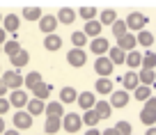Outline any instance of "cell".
Listing matches in <instances>:
<instances>
[{"label": "cell", "instance_id": "6da1fadb", "mask_svg": "<svg viewBox=\"0 0 156 135\" xmlns=\"http://www.w3.org/2000/svg\"><path fill=\"white\" fill-rule=\"evenodd\" d=\"M0 78H2V82H5V87L9 89V92H14V89H21V87H23V73L16 71V69L2 71V73H0Z\"/></svg>", "mask_w": 156, "mask_h": 135}, {"label": "cell", "instance_id": "7a4b0ae2", "mask_svg": "<svg viewBox=\"0 0 156 135\" xmlns=\"http://www.w3.org/2000/svg\"><path fill=\"white\" fill-rule=\"evenodd\" d=\"M126 28L129 30H133V32H140V30H145L147 28V23H149V19H147L142 12H131V14L126 16Z\"/></svg>", "mask_w": 156, "mask_h": 135}, {"label": "cell", "instance_id": "3957f363", "mask_svg": "<svg viewBox=\"0 0 156 135\" xmlns=\"http://www.w3.org/2000/svg\"><path fill=\"white\" fill-rule=\"evenodd\" d=\"M80 128H83L80 115H76V112H64V117H62V130H67V133H78Z\"/></svg>", "mask_w": 156, "mask_h": 135}, {"label": "cell", "instance_id": "277c9868", "mask_svg": "<svg viewBox=\"0 0 156 135\" xmlns=\"http://www.w3.org/2000/svg\"><path fill=\"white\" fill-rule=\"evenodd\" d=\"M67 62H69V67L80 69V67H85V64H87V53H85L83 48H71V50L67 53Z\"/></svg>", "mask_w": 156, "mask_h": 135}, {"label": "cell", "instance_id": "5b68a950", "mask_svg": "<svg viewBox=\"0 0 156 135\" xmlns=\"http://www.w3.org/2000/svg\"><path fill=\"white\" fill-rule=\"evenodd\" d=\"M7 101H9V106L14 108V110H23L25 103L30 101V96H28V92H25V89H14V92H9Z\"/></svg>", "mask_w": 156, "mask_h": 135}, {"label": "cell", "instance_id": "8992f818", "mask_svg": "<svg viewBox=\"0 0 156 135\" xmlns=\"http://www.w3.org/2000/svg\"><path fill=\"white\" fill-rule=\"evenodd\" d=\"M19 28H21V19L16 14H7L2 16V30L7 32V37H14V34H19Z\"/></svg>", "mask_w": 156, "mask_h": 135}, {"label": "cell", "instance_id": "52a82bcc", "mask_svg": "<svg viewBox=\"0 0 156 135\" xmlns=\"http://www.w3.org/2000/svg\"><path fill=\"white\" fill-rule=\"evenodd\" d=\"M112 62L103 55V57H97L94 60V71L99 73V78H110V73H112Z\"/></svg>", "mask_w": 156, "mask_h": 135}, {"label": "cell", "instance_id": "ba28073f", "mask_svg": "<svg viewBox=\"0 0 156 135\" xmlns=\"http://www.w3.org/2000/svg\"><path fill=\"white\" fill-rule=\"evenodd\" d=\"M58 19H55L53 14H44L41 19H39V30L44 34H55V30H58Z\"/></svg>", "mask_w": 156, "mask_h": 135}, {"label": "cell", "instance_id": "9c48e42d", "mask_svg": "<svg viewBox=\"0 0 156 135\" xmlns=\"http://www.w3.org/2000/svg\"><path fill=\"white\" fill-rule=\"evenodd\" d=\"M32 121H34V119H32L25 110H16V112H14V128H16V130L32 128Z\"/></svg>", "mask_w": 156, "mask_h": 135}, {"label": "cell", "instance_id": "30bf717a", "mask_svg": "<svg viewBox=\"0 0 156 135\" xmlns=\"http://www.w3.org/2000/svg\"><path fill=\"white\" fill-rule=\"evenodd\" d=\"M108 48H110V43H108L106 37H97V39L90 41V50H92L97 57H103V55L108 53Z\"/></svg>", "mask_w": 156, "mask_h": 135}, {"label": "cell", "instance_id": "8fae6325", "mask_svg": "<svg viewBox=\"0 0 156 135\" xmlns=\"http://www.w3.org/2000/svg\"><path fill=\"white\" fill-rule=\"evenodd\" d=\"M129 92H124V89H117V92H112L110 94V108H126L129 106Z\"/></svg>", "mask_w": 156, "mask_h": 135}, {"label": "cell", "instance_id": "7c38bea8", "mask_svg": "<svg viewBox=\"0 0 156 135\" xmlns=\"http://www.w3.org/2000/svg\"><path fill=\"white\" fill-rule=\"evenodd\" d=\"M76 103H78L80 110H92L94 103H97V96H94V92H80L78 99H76Z\"/></svg>", "mask_w": 156, "mask_h": 135}, {"label": "cell", "instance_id": "4fadbf2b", "mask_svg": "<svg viewBox=\"0 0 156 135\" xmlns=\"http://www.w3.org/2000/svg\"><path fill=\"white\" fill-rule=\"evenodd\" d=\"M30 92H32V99H39V101L46 103V99H48L51 92H53V85H48V82H39V85L32 87Z\"/></svg>", "mask_w": 156, "mask_h": 135}, {"label": "cell", "instance_id": "5bb4252c", "mask_svg": "<svg viewBox=\"0 0 156 135\" xmlns=\"http://www.w3.org/2000/svg\"><path fill=\"white\" fill-rule=\"evenodd\" d=\"M9 62H12V69L21 71L23 67H28V62H30V53L23 48V50H19L16 55H12V57H9Z\"/></svg>", "mask_w": 156, "mask_h": 135}, {"label": "cell", "instance_id": "9a60e30c", "mask_svg": "<svg viewBox=\"0 0 156 135\" xmlns=\"http://www.w3.org/2000/svg\"><path fill=\"white\" fill-rule=\"evenodd\" d=\"M44 108H46V103H44V101H39V99H30V101L25 103L23 110H25V112H28V115L34 119L37 115H44Z\"/></svg>", "mask_w": 156, "mask_h": 135}, {"label": "cell", "instance_id": "2e32d148", "mask_svg": "<svg viewBox=\"0 0 156 135\" xmlns=\"http://www.w3.org/2000/svg\"><path fill=\"white\" fill-rule=\"evenodd\" d=\"M136 46H138V41H136V37H133L131 32H126L124 37L117 39V48H122L124 53H131V50H136Z\"/></svg>", "mask_w": 156, "mask_h": 135}, {"label": "cell", "instance_id": "e0dca14e", "mask_svg": "<svg viewBox=\"0 0 156 135\" xmlns=\"http://www.w3.org/2000/svg\"><path fill=\"white\" fill-rule=\"evenodd\" d=\"M62 37L60 34H46L44 37V48L48 50V53H55V50H60L62 48Z\"/></svg>", "mask_w": 156, "mask_h": 135}, {"label": "cell", "instance_id": "ac0fdd59", "mask_svg": "<svg viewBox=\"0 0 156 135\" xmlns=\"http://www.w3.org/2000/svg\"><path fill=\"white\" fill-rule=\"evenodd\" d=\"M55 19H58V23L69 25V23L76 21V9H71V7H60L58 14H55Z\"/></svg>", "mask_w": 156, "mask_h": 135}, {"label": "cell", "instance_id": "d6986e66", "mask_svg": "<svg viewBox=\"0 0 156 135\" xmlns=\"http://www.w3.org/2000/svg\"><path fill=\"white\" fill-rule=\"evenodd\" d=\"M106 57L112 62V67H117V64H124V60H126V53H124L122 48H117V46H110L106 53Z\"/></svg>", "mask_w": 156, "mask_h": 135}, {"label": "cell", "instance_id": "ffe728a7", "mask_svg": "<svg viewBox=\"0 0 156 135\" xmlns=\"http://www.w3.org/2000/svg\"><path fill=\"white\" fill-rule=\"evenodd\" d=\"M58 130H62V119H60V117H46L44 135H55Z\"/></svg>", "mask_w": 156, "mask_h": 135}, {"label": "cell", "instance_id": "44dd1931", "mask_svg": "<svg viewBox=\"0 0 156 135\" xmlns=\"http://www.w3.org/2000/svg\"><path fill=\"white\" fill-rule=\"evenodd\" d=\"M44 115L46 117H60V119H62V117H64V106L60 101H51V103H46Z\"/></svg>", "mask_w": 156, "mask_h": 135}, {"label": "cell", "instance_id": "7402d4cb", "mask_svg": "<svg viewBox=\"0 0 156 135\" xmlns=\"http://www.w3.org/2000/svg\"><path fill=\"white\" fill-rule=\"evenodd\" d=\"M101 23H99L97 19L94 21H87V23H85V28H83V34L85 37H92V39H97V37H101Z\"/></svg>", "mask_w": 156, "mask_h": 135}, {"label": "cell", "instance_id": "603a6c76", "mask_svg": "<svg viewBox=\"0 0 156 135\" xmlns=\"http://www.w3.org/2000/svg\"><path fill=\"white\" fill-rule=\"evenodd\" d=\"M39 82H44L39 71H30V73H25V76H23V87H25V92H30V89H32V87H37Z\"/></svg>", "mask_w": 156, "mask_h": 135}, {"label": "cell", "instance_id": "cb8c5ba5", "mask_svg": "<svg viewBox=\"0 0 156 135\" xmlns=\"http://www.w3.org/2000/svg\"><path fill=\"white\" fill-rule=\"evenodd\" d=\"M94 89H97V94H112L115 92V87H112V80L110 78H99L97 82H94Z\"/></svg>", "mask_w": 156, "mask_h": 135}, {"label": "cell", "instance_id": "d4e9b609", "mask_svg": "<svg viewBox=\"0 0 156 135\" xmlns=\"http://www.w3.org/2000/svg\"><path fill=\"white\" fill-rule=\"evenodd\" d=\"M122 85H124V92H133L138 85H140V80H138V73L136 71H129V73H124V78H122Z\"/></svg>", "mask_w": 156, "mask_h": 135}, {"label": "cell", "instance_id": "484cf974", "mask_svg": "<svg viewBox=\"0 0 156 135\" xmlns=\"http://www.w3.org/2000/svg\"><path fill=\"white\" fill-rule=\"evenodd\" d=\"M92 110L97 112V117H99V119H108V117L112 115V108H110V103H108V101H97Z\"/></svg>", "mask_w": 156, "mask_h": 135}, {"label": "cell", "instance_id": "4316f807", "mask_svg": "<svg viewBox=\"0 0 156 135\" xmlns=\"http://www.w3.org/2000/svg\"><path fill=\"white\" fill-rule=\"evenodd\" d=\"M19 50H23V46H21V41H19V39H7V41L2 43V53H5L7 57L16 55Z\"/></svg>", "mask_w": 156, "mask_h": 135}, {"label": "cell", "instance_id": "83f0119b", "mask_svg": "<svg viewBox=\"0 0 156 135\" xmlns=\"http://www.w3.org/2000/svg\"><path fill=\"white\" fill-rule=\"evenodd\" d=\"M76 99H78V92L76 89H73V87H62V89H60V103H76Z\"/></svg>", "mask_w": 156, "mask_h": 135}, {"label": "cell", "instance_id": "f1b7e54d", "mask_svg": "<svg viewBox=\"0 0 156 135\" xmlns=\"http://www.w3.org/2000/svg\"><path fill=\"white\" fill-rule=\"evenodd\" d=\"M140 67L147 69V71H154V69H156V53L151 48L142 53V64H140Z\"/></svg>", "mask_w": 156, "mask_h": 135}, {"label": "cell", "instance_id": "f546056e", "mask_svg": "<svg viewBox=\"0 0 156 135\" xmlns=\"http://www.w3.org/2000/svg\"><path fill=\"white\" fill-rule=\"evenodd\" d=\"M124 64H126L129 69H138L142 64V53H138V50H131V53H126V60H124Z\"/></svg>", "mask_w": 156, "mask_h": 135}, {"label": "cell", "instance_id": "4dcf8cb0", "mask_svg": "<svg viewBox=\"0 0 156 135\" xmlns=\"http://www.w3.org/2000/svg\"><path fill=\"white\" fill-rule=\"evenodd\" d=\"M136 41L140 43V46H145V48H151V46H154V34H151L149 30H140V32L136 34Z\"/></svg>", "mask_w": 156, "mask_h": 135}, {"label": "cell", "instance_id": "1f68e13d", "mask_svg": "<svg viewBox=\"0 0 156 135\" xmlns=\"http://www.w3.org/2000/svg\"><path fill=\"white\" fill-rule=\"evenodd\" d=\"M97 21L101 23V28H103V25H112V23L117 21V12H115V9H103L101 14H99Z\"/></svg>", "mask_w": 156, "mask_h": 135}, {"label": "cell", "instance_id": "d6a6232c", "mask_svg": "<svg viewBox=\"0 0 156 135\" xmlns=\"http://www.w3.org/2000/svg\"><path fill=\"white\" fill-rule=\"evenodd\" d=\"M21 16H23V19H28V21H37V23H39V19L44 16V12L39 9V7H23Z\"/></svg>", "mask_w": 156, "mask_h": 135}, {"label": "cell", "instance_id": "836d02e7", "mask_svg": "<svg viewBox=\"0 0 156 135\" xmlns=\"http://www.w3.org/2000/svg\"><path fill=\"white\" fill-rule=\"evenodd\" d=\"M80 121H83L87 128H97V124H99L101 119L97 117V112H94V110H85V112H83V117H80Z\"/></svg>", "mask_w": 156, "mask_h": 135}, {"label": "cell", "instance_id": "e575fe53", "mask_svg": "<svg viewBox=\"0 0 156 135\" xmlns=\"http://www.w3.org/2000/svg\"><path fill=\"white\" fill-rule=\"evenodd\" d=\"M110 28H112V37H115V39L124 37V34L129 32V28H126V23H124V19H117L115 23L110 25Z\"/></svg>", "mask_w": 156, "mask_h": 135}, {"label": "cell", "instance_id": "d590c367", "mask_svg": "<svg viewBox=\"0 0 156 135\" xmlns=\"http://www.w3.org/2000/svg\"><path fill=\"white\" fill-rule=\"evenodd\" d=\"M133 96H136L138 101H142V103H145L147 99L151 96V87H147V85H138L136 89H133Z\"/></svg>", "mask_w": 156, "mask_h": 135}, {"label": "cell", "instance_id": "8d00e7d4", "mask_svg": "<svg viewBox=\"0 0 156 135\" xmlns=\"http://www.w3.org/2000/svg\"><path fill=\"white\" fill-rule=\"evenodd\" d=\"M138 80H140V85H154L156 82V73L154 71H147V69H142L140 73H138Z\"/></svg>", "mask_w": 156, "mask_h": 135}, {"label": "cell", "instance_id": "74e56055", "mask_svg": "<svg viewBox=\"0 0 156 135\" xmlns=\"http://www.w3.org/2000/svg\"><path fill=\"white\" fill-rule=\"evenodd\" d=\"M76 16H80V19L87 23V21H94V19H97V9H94V7H80V9L76 12Z\"/></svg>", "mask_w": 156, "mask_h": 135}, {"label": "cell", "instance_id": "f35d334b", "mask_svg": "<svg viewBox=\"0 0 156 135\" xmlns=\"http://www.w3.org/2000/svg\"><path fill=\"white\" fill-rule=\"evenodd\" d=\"M71 43H73V48H83L85 43H87V37L83 34V30H76V32H71Z\"/></svg>", "mask_w": 156, "mask_h": 135}, {"label": "cell", "instance_id": "ab89813d", "mask_svg": "<svg viewBox=\"0 0 156 135\" xmlns=\"http://www.w3.org/2000/svg\"><path fill=\"white\" fill-rule=\"evenodd\" d=\"M140 121L149 128V126H156V112H151V110H145L142 108V112H140Z\"/></svg>", "mask_w": 156, "mask_h": 135}, {"label": "cell", "instance_id": "60d3db41", "mask_svg": "<svg viewBox=\"0 0 156 135\" xmlns=\"http://www.w3.org/2000/svg\"><path fill=\"white\" fill-rule=\"evenodd\" d=\"M115 130L119 135H133V128H131V124L129 121H117L115 124Z\"/></svg>", "mask_w": 156, "mask_h": 135}, {"label": "cell", "instance_id": "b9f144b4", "mask_svg": "<svg viewBox=\"0 0 156 135\" xmlns=\"http://www.w3.org/2000/svg\"><path fill=\"white\" fill-rule=\"evenodd\" d=\"M9 101H7V96H2V99H0V117H2V115H5V112H9Z\"/></svg>", "mask_w": 156, "mask_h": 135}, {"label": "cell", "instance_id": "7bdbcfd3", "mask_svg": "<svg viewBox=\"0 0 156 135\" xmlns=\"http://www.w3.org/2000/svg\"><path fill=\"white\" fill-rule=\"evenodd\" d=\"M145 110H151V112H156V96H149L145 101Z\"/></svg>", "mask_w": 156, "mask_h": 135}, {"label": "cell", "instance_id": "ee69618b", "mask_svg": "<svg viewBox=\"0 0 156 135\" xmlns=\"http://www.w3.org/2000/svg\"><path fill=\"white\" fill-rule=\"evenodd\" d=\"M7 92H9V89H7V87H5V82H2V78H0V99L5 96Z\"/></svg>", "mask_w": 156, "mask_h": 135}, {"label": "cell", "instance_id": "f6af8a7d", "mask_svg": "<svg viewBox=\"0 0 156 135\" xmlns=\"http://www.w3.org/2000/svg\"><path fill=\"white\" fill-rule=\"evenodd\" d=\"M7 39H9V37H7V32H5L2 28H0V46H2V43H5Z\"/></svg>", "mask_w": 156, "mask_h": 135}, {"label": "cell", "instance_id": "bcb514c9", "mask_svg": "<svg viewBox=\"0 0 156 135\" xmlns=\"http://www.w3.org/2000/svg\"><path fill=\"white\" fill-rule=\"evenodd\" d=\"M85 135H101V130H99V128H87Z\"/></svg>", "mask_w": 156, "mask_h": 135}, {"label": "cell", "instance_id": "7dc6e473", "mask_svg": "<svg viewBox=\"0 0 156 135\" xmlns=\"http://www.w3.org/2000/svg\"><path fill=\"white\" fill-rule=\"evenodd\" d=\"M2 135H21V130H16V128H7Z\"/></svg>", "mask_w": 156, "mask_h": 135}, {"label": "cell", "instance_id": "c3c4849f", "mask_svg": "<svg viewBox=\"0 0 156 135\" xmlns=\"http://www.w3.org/2000/svg\"><path fill=\"white\" fill-rule=\"evenodd\" d=\"M101 135H119V133H117V130L115 128H106V130H103V133Z\"/></svg>", "mask_w": 156, "mask_h": 135}, {"label": "cell", "instance_id": "681fc988", "mask_svg": "<svg viewBox=\"0 0 156 135\" xmlns=\"http://www.w3.org/2000/svg\"><path fill=\"white\" fill-rule=\"evenodd\" d=\"M5 130H7V126H5V119H2V117H0V135L5 133Z\"/></svg>", "mask_w": 156, "mask_h": 135}, {"label": "cell", "instance_id": "f907efd6", "mask_svg": "<svg viewBox=\"0 0 156 135\" xmlns=\"http://www.w3.org/2000/svg\"><path fill=\"white\" fill-rule=\"evenodd\" d=\"M145 135H156V126H149V128L145 130Z\"/></svg>", "mask_w": 156, "mask_h": 135}, {"label": "cell", "instance_id": "816d5d0a", "mask_svg": "<svg viewBox=\"0 0 156 135\" xmlns=\"http://www.w3.org/2000/svg\"><path fill=\"white\" fill-rule=\"evenodd\" d=\"M0 23H2V14H0Z\"/></svg>", "mask_w": 156, "mask_h": 135}, {"label": "cell", "instance_id": "f5cc1de1", "mask_svg": "<svg viewBox=\"0 0 156 135\" xmlns=\"http://www.w3.org/2000/svg\"><path fill=\"white\" fill-rule=\"evenodd\" d=\"M0 53H2V46H0Z\"/></svg>", "mask_w": 156, "mask_h": 135}, {"label": "cell", "instance_id": "db71d44e", "mask_svg": "<svg viewBox=\"0 0 156 135\" xmlns=\"http://www.w3.org/2000/svg\"><path fill=\"white\" fill-rule=\"evenodd\" d=\"M0 73H2V69H0Z\"/></svg>", "mask_w": 156, "mask_h": 135}]
</instances>
